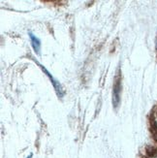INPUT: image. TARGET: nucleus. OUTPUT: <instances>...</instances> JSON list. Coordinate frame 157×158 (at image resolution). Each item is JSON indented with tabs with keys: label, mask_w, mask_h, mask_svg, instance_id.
Returning a JSON list of instances; mask_svg holds the SVG:
<instances>
[{
	"label": "nucleus",
	"mask_w": 157,
	"mask_h": 158,
	"mask_svg": "<svg viewBox=\"0 0 157 158\" xmlns=\"http://www.w3.org/2000/svg\"><path fill=\"white\" fill-rule=\"evenodd\" d=\"M39 66L42 68V70L46 73V75L48 77L50 78V80H51V81L52 82V85H53V87H54V89H56V93H57V95L59 96V97H62L63 96V94H64V89H63V87L61 86V85H60V82L59 81H57L56 79H54L52 75L50 74V72L48 71L46 68L44 67V66H42L41 64H39Z\"/></svg>",
	"instance_id": "2"
},
{
	"label": "nucleus",
	"mask_w": 157,
	"mask_h": 158,
	"mask_svg": "<svg viewBox=\"0 0 157 158\" xmlns=\"http://www.w3.org/2000/svg\"><path fill=\"white\" fill-rule=\"evenodd\" d=\"M151 158H157V155H155V156H152Z\"/></svg>",
	"instance_id": "4"
},
{
	"label": "nucleus",
	"mask_w": 157,
	"mask_h": 158,
	"mask_svg": "<svg viewBox=\"0 0 157 158\" xmlns=\"http://www.w3.org/2000/svg\"><path fill=\"white\" fill-rule=\"evenodd\" d=\"M120 91H121V79H120L119 74H118L117 78L114 80V90H113V104L114 107H118L119 105Z\"/></svg>",
	"instance_id": "1"
},
{
	"label": "nucleus",
	"mask_w": 157,
	"mask_h": 158,
	"mask_svg": "<svg viewBox=\"0 0 157 158\" xmlns=\"http://www.w3.org/2000/svg\"><path fill=\"white\" fill-rule=\"evenodd\" d=\"M29 38H30V42H31V45L33 47L34 51H35L36 53H40V51H41V41L38 37H36L34 35L33 33L29 32Z\"/></svg>",
	"instance_id": "3"
}]
</instances>
